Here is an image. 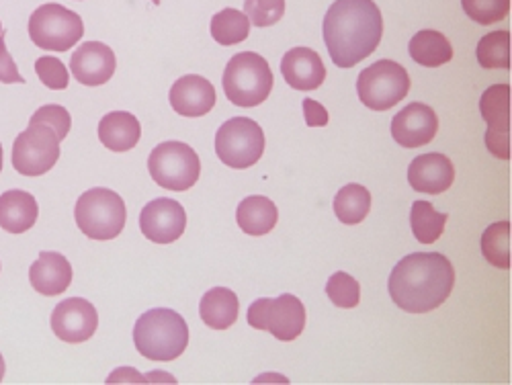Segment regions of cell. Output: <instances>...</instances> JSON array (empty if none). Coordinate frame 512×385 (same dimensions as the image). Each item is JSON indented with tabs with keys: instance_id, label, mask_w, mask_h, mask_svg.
Returning <instances> with one entry per match:
<instances>
[{
	"instance_id": "obj_1",
	"label": "cell",
	"mask_w": 512,
	"mask_h": 385,
	"mask_svg": "<svg viewBox=\"0 0 512 385\" xmlns=\"http://www.w3.org/2000/svg\"><path fill=\"white\" fill-rule=\"evenodd\" d=\"M455 287V269L441 252H412L394 267L390 295L408 314H426L441 308Z\"/></svg>"
},
{
	"instance_id": "obj_2",
	"label": "cell",
	"mask_w": 512,
	"mask_h": 385,
	"mask_svg": "<svg viewBox=\"0 0 512 385\" xmlns=\"http://www.w3.org/2000/svg\"><path fill=\"white\" fill-rule=\"evenodd\" d=\"M322 33L332 62L353 68L377 50L383 17L373 0H336L324 17Z\"/></svg>"
},
{
	"instance_id": "obj_3",
	"label": "cell",
	"mask_w": 512,
	"mask_h": 385,
	"mask_svg": "<svg viewBox=\"0 0 512 385\" xmlns=\"http://www.w3.org/2000/svg\"><path fill=\"white\" fill-rule=\"evenodd\" d=\"M134 345L138 353L148 361H175L185 353L189 345V326L185 318L175 310H150L136 322Z\"/></svg>"
},
{
	"instance_id": "obj_4",
	"label": "cell",
	"mask_w": 512,
	"mask_h": 385,
	"mask_svg": "<svg viewBox=\"0 0 512 385\" xmlns=\"http://www.w3.org/2000/svg\"><path fill=\"white\" fill-rule=\"evenodd\" d=\"M222 82L230 103L236 107H256L269 99L275 78L263 56L240 52L228 62Z\"/></svg>"
},
{
	"instance_id": "obj_5",
	"label": "cell",
	"mask_w": 512,
	"mask_h": 385,
	"mask_svg": "<svg viewBox=\"0 0 512 385\" xmlns=\"http://www.w3.org/2000/svg\"><path fill=\"white\" fill-rule=\"evenodd\" d=\"M74 220L78 230L91 240H113L117 238L127 220V209L123 199L105 187H95L78 197L74 207Z\"/></svg>"
},
{
	"instance_id": "obj_6",
	"label": "cell",
	"mask_w": 512,
	"mask_h": 385,
	"mask_svg": "<svg viewBox=\"0 0 512 385\" xmlns=\"http://www.w3.org/2000/svg\"><path fill=\"white\" fill-rule=\"evenodd\" d=\"M84 35L82 19L56 3L41 5L29 17V37L39 50L66 52L72 50Z\"/></svg>"
},
{
	"instance_id": "obj_7",
	"label": "cell",
	"mask_w": 512,
	"mask_h": 385,
	"mask_svg": "<svg viewBox=\"0 0 512 385\" xmlns=\"http://www.w3.org/2000/svg\"><path fill=\"white\" fill-rule=\"evenodd\" d=\"M357 93L365 107L373 111H388L408 97L410 76L398 62L379 60L359 74Z\"/></svg>"
},
{
	"instance_id": "obj_8",
	"label": "cell",
	"mask_w": 512,
	"mask_h": 385,
	"mask_svg": "<svg viewBox=\"0 0 512 385\" xmlns=\"http://www.w3.org/2000/svg\"><path fill=\"white\" fill-rule=\"evenodd\" d=\"M150 177L168 191H189L201 175L197 152L183 142H164L148 158Z\"/></svg>"
},
{
	"instance_id": "obj_9",
	"label": "cell",
	"mask_w": 512,
	"mask_h": 385,
	"mask_svg": "<svg viewBox=\"0 0 512 385\" xmlns=\"http://www.w3.org/2000/svg\"><path fill=\"white\" fill-rule=\"evenodd\" d=\"M265 132L254 119L232 117L216 134V154L230 168H250L263 158Z\"/></svg>"
},
{
	"instance_id": "obj_10",
	"label": "cell",
	"mask_w": 512,
	"mask_h": 385,
	"mask_svg": "<svg viewBox=\"0 0 512 385\" xmlns=\"http://www.w3.org/2000/svg\"><path fill=\"white\" fill-rule=\"evenodd\" d=\"M248 324L256 330H269L281 342H291L306 328V308L291 293L275 299L263 297L248 308Z\"/></svg>"
},
{
	"instance_id": "obj_11",
	"label": "cell",
	"mask_w": 512,
	"mask_h": 385,
	"mask_svg": "<svg viewBox=\"0 0 512 385\" xmlns=\"http://www.w3.org/2000/svg\"><path fill=\"white\" fill-rule=\"evenodd\" d=\"M60 158V138L46 123L29 121L13 144V166L23 177H41L50 173Z\"/></svg>"
},
{
	"instance_id": "obj_12",
	"label": "cell",
	"mask_w": 512,
	"mask_h": 385,
	"mask_svg": "<svg viewBox=\"0 0 512 385\" xmlns=\"http://www.w3.org/2000/svg\"><path fill=\"white\" fill-rule=\"evenodd\" d=\"M482 119L488 123L486 148L500 160H510V84H492L480 99Z\"/></svg>"
},
{
	"instance_id": "obj_13",
	"label": "cell",
	"mask_w": 512,
	"mask_h": 385,
	"mask_svg": "<svg viewBox=\"0 0 512 385\" xmlns=\"http://www.w3.org/2000/svg\"><path fill=\"white\" fill-rule=\"evenodd\" d=\"M187 228L185 207L168 197L150 201L140 213V230L154 244H173Z\"/></svg>"
},
{
	"instance_id": "obj_14",
	"label": "cell",
	"mask_w": 512,
	"mask_h": 385,
	"mask_svg": "<svg viewBox=\"0 0 512 385\" xmlns=\"http://www.w3.org/2000/svg\"><path fill=\"white\" fill-rule=\"evenodd\" d=\"M99 328V314L95 306L82 297H68L60 302L52 312V330L54 334L68 342V345H80L93 338Z\"/></svg>"
},
{
	"instance_id": "obj_15",
	"label": "cell",
	"mask_w": 512,
	"mask_h": 385,
	"mask_svg": "<svg viewBox=\"0 0 512 385\" xmlns=\"http://www.w3.org/2000/svg\"><path fill=\"white\" fill-rule=\"evenodd\" d=\"M439 132V119L433 107L410 103L392 121V136L402 148H422L431 144Z\"/></svg>"
},
{
	"instance_id": "obj_16",
	"label": "cell",
	"mask_w": 512,
	"mask_h": 385,
	"mask_svg": "<svg viewBox=\"0 0 512 385\" xmlns=\"http://www.w3.org/2000/svg\"><path fill=\"white\" fill-rule=\"evenodd\" d=\"M115 68V52L109 46L101 44V41H87V44H82L70 60V70L74 78L84 84V87H101V84L111 80Z\"/></svg>"
},
{
	"instance_id": "obj_17",
	"label": "cell",
	"mask_w": 512,
	"mask_h": 385,
	"mask_svg": "<svg viewBox=\"0 0 512 385\" xmlns=\"http://www.w3.org/2000/svg\"><path fill=\"white\" fill-rule=\"evenodd\" d=\"M408 181L410 187L418 193L441 195L447 189H451L455 181L453 162L439 152L422 154L412 160L408 168Z\"/></svg>"
},
{
	"instance_id": "obj_18",
	"label": "cell",
	"mask_w": 512,
	"mask_h": 385,
	"mask_svg": "<svg viewBox=\"0 0 512 385\" xmlns=\"http://www.w3.org/2000/svg\"><path fill=\"white\" fill-rule=\"evenodd\" d=\"M170 105L183 117H203L216 105V89L213 84L197 74L179 78L170 89Z\"/></svg>"
},
{
	"instance_id": "obj_19",
	"label": "cell",
	"mask_w": 512,
	"mask_h": 385,
	"mask_svg": "<svg viewBox=\"0 0 512 385\" xmlns=\"http://www.w3.org/2000/svg\"><path fill=\"white\" fill-rule=\"evenodd\" d=\"M281 74L295 91H316L326 80V68L318 52L293 48L281 60Z\"/></svg>"
},
{
	"instance_id": "obj_20",
	"label": "cell",
	"mask_w": 512,
	"mask_h": 385,
	"mask_svg": "<svg viewBox=\"0 0 512 385\" xmlns=\"http://www.w3.org/2000/svg\"><path fill=\"white\" fill-rule=\"evenodd\" d=\"M29 281L39 295H62L72 283V265L64 254L44 250L29 269Z\"/></svg>"
},
{
	"instance_id": "obj_21",
	"label": "cell",
	"mask_w": 512,
	"mask_h": 385,
	"mask_svg": "<svg viewBox=\"0 0 512 385\" xmlns=\"http://www.w3.org/2000/svg\"><path fill=\"white\" fill-rule=\"evenodd\" d=\"M142 138V125L136 115L113 111L99 121V140L111 152H130Z\"/></svg>"
},
{
	"instance_id": "obj_22",
	"label": "cell",
	"mask_w": 512,
	"mask_h": 385,
	"mask_svg": "<svg viewBox=\"0 0 512 385\" xmlns=\"http://www.w3.org/2000/svg\"><path fill=\"white\" fill-rule=\"evenodd\" d=\"M39 216V205L27 191H7L0 195V228L9 234L31 230Z\"/></svg>"
},
{
	"instance_id": "obj_23",
	"label": "cell",
	"mask_w": 512,
	"mask_h": 385,
	"mask_svg": "<svg viewBox=\"0 0 512 385\" xmlns=\"http://www.w3.org/2000/svg\"><path fill=\"white\" fill-rule=\"evenodd\" d=\"M240 312L238 295L226 287L209 289L199 304V316L205 326L213 330H228L236 324Z\"/></svg>"
},
{
	"instance_id": "obj_24",
	"label": "cell",
	"mask_w": 512,
	"mask_h": 385,
	"mask_svg": "<svg viewBox=\"0 0 512 385\" xmlns=\"http://www.w3.org/2000/svg\"><path fill=\"white\" fill-rule=\"evenodd\" d=\"M279 220L277 205L263 195H252L240 201L236 211V222L248 236H265L275 230Z\"/></svg>"
},
{
	"instance_id": "obj_25",
	"label": "cell",
	"mask_w": 512,
	"mask_h": 385,
	"mask_svg": "<svg viewBox=\"0 0 512 385\" xmlns=\"http://www.w3.org/2000/svg\"><path fill=\"white\" fill-rule=\"evenodd\" d=\"M410 58L424 68H439L453 60V48L449 39L433 29L418 31L408 46Z\"/></svg>"
},
{
	"instance_id": "obj_26",
	"label": "cell",
	"mask_w": 512,
	"mask_h": 385,
	"mask_svg": "<svg viewBox=\"0 0 512 385\" xmlns=\"http://www.w3.org/2000/svg\"><path fill=\"white\" fill-rule=\"evenodd\" d=\"M371 211V193L357 183L345 185L334 197V213L336 218L347 224L357 226L361 224Z\"/></svg>"
},
{
	"instance_id": "obj_27",
	"label": "cell",
	"mask_w": 512,
	"mask_h": 385,
	"mask_svg": "<svg viewBox=\"0 0 512 385\" xmlns=\"http://www.w3.org/2000/svg\"><path fill=\"white\" fill-rule=\"evenodd\" d=\"M447 213H439L429 201H414L410 211V228L420 244H435L447 224Z\"/></svg>"
},
{
	"instance_id": "obj_28",
	"label": "cell",
	"mask_w": 512,
	"mask_h": 385,
	"mask_svg": "<svg viewBox=\"0 0 512 385\" xmlns=\"http://www.w3.org/2000/svg\"><path fill=\"white\" fill-rule=\"evenodd\" d=\"M250 35V21L242 11L224 9L211 19V37L220 46H236Z\"/></svg>"
},
{
	"instance_id": "obj_29",
	"label": "cell",
	"mask_w": 512,
	"mask_h": 385,
	"mask_svg": "<svg viewBox=\"0 0 512 385\" xmlns=\"http://www.w3.org/2000/svg\"><path fill=\"white\" fill-rule=\"evenodd\" d=\"M484 259L496 269H510V222H496L482 234Z\"/></svg>"
},
{
	"instance_id": "obj_30",
	"label": "cell",
	"mask_w": 512,
	"mask_h": 385,
	"mask_svg": "<svg viewBox=\"0 0 512 385\" xmlns=\"http://www.w3.org/2000/svg\"><path fill=\"white\" fill-rule=\"evenodd\" d=\"M478 64L482 68H510V33L508 31H492L486 33L476 50Z\"/></svg>"
},
{
	"instance_id": "obj_31",
	"label": "cell",
	"mask_w": 512,
	"mask_h": 385,
	"mask_svg": "<svg viewBox=\"0 0 512 385\" xmlns=\"http://www.w3.org/2000/svg\"><path fill=\"white\" fill-rule=\"evenodd\" d=\"M326 295L336 308L353 310L361 302V285L355 277L345 271L334 273L326 283Z\"/></svg>"
},
{
	"instance_id": "obj_32",
	"label": "cell",
	"mask_w": 512,
	"mask_h": 385,
	"mask_svg": "<svg viewBox=\"0 0 512 385\" xmlns=\"http://www.w3.org/2000/svg\"><path fill=\"white\" fill-rule=\"evenodd\" d=\"M461 7L472 21L480 25H492L508 17L510 0H461Z\"/></svg>"
},
{
	"instance_id": "obj_33",
	"label": "cell",
	"mask_w": 512,
	"mask_h": 385,
	"mask_svg": "<svg viewBox=\"0 0 512 385\" xmlns=\"http://www.w3.org/2000/svg\"><path fill=\"white\" fill-rule=\"evenodd\" d=\"M244 15L254 27H271L285 15V0H244Z\"/></svg>"
},
{
	"instance_id": "obj_34",
	"label": "cell",
	"mask_w": 512,
	"mask_h": 385,
	"mask_svg": "<svg viewBox=\"0 0 512 385\" xmlns=\"http://www.w3.org/2000/svg\"><path fill=\"white\" fill-rule=\"evenodd\" d=\"M35 72L39 80L46 84L52 91H64L70 84V74L68 68L54 56H44L35 62Z\"/></svg>"
},
{
	"instance_id": "obj_35",
	"label": "cell",
	"mask_w": 512,
	"mask_h": 385,
	"mask_svg": "<svg viewBox=\"0 0 512 385\" xmlns=\"http://www.w3.org/2000/svg\"><path fill=\"white\" fill-rule=\"evenodd\" d=\"M31 121L50 125L52 130L58 134L60 142L66 140V136L70 134V127H72V117L66 111V107H62V105H44V107H39L33 113Z\"/></svg>"
},
{
	"instance_id": "obj_36",
	"label": "cell",
	"mask_w": 512,
	"mask_h": 385,
	"mask_svg": "<svg viewBox=\"0 0 512 385\" xmlns=\"http://www.w3.org/2000/svg\"><path fill=\"white\" fill-rule=\"evenodd\" d=\"M0 82H5V84H23L25 82V78L17 70L13 56L7 50L5 31L0 33Z\"/></svg>"
},
{
	"instance_id": "obj_37",
	"label": "cell",
	"mask_w": 512,
	"mask_h": 385,
	"mask_svg": "<svg viewBox=\"0 0 512 385\" xmlns=\"http://www.w3.org/2000/svg\"><path fill=\"white\" fill-rule=\"evenodd\" d=\"M304 115H306L308 127H324L330 119L326 107L314 99H304Z\"/></svg>"
},
{
	"instance_id": "obj_38",
	"label": "cell",
	"mask_w": 512,
	"mask_h": 385,
	"mask_svg": "<svg viewBox=\"0 0 512 385\" xmlns=\"http://www.w3.org/2000/svg\"><path fill=\"white\" fill-rule=\"evenodd\" d=\"M5 371H7V365H5L3 355H0V383H3V379H5Z\"/></svg>"
},
{
	"instance_id": "obj_39",
	"label": "cell",
	"mask_w": 512,
	"mask_h": 385,
	"mask_svg": "<svg viewBox=\"0 0 512 385\" xmlns=\"http://www.w3.org/2000/svg\"><path fill=\"white\" fill-rule=\"evenodd\" d=\"M0 173H3V144H0Z\"/></svg>"
},
{
	"instance_id": "obj_40",
	"label": "cell",
	"mask_w": 512,
	"mask_h": 385,
	"mask_svg": "<svg viewBox=\"0 0 512 385\" xmlns=\"http://www.w3.org/2000/svg\"><path fill=\"white\" fill-rule=\"evenodd\" d=\"M152 3H154V5H160V3H162V0H152Z\"/></svg>"
},
{
	"instance_id": "obj_41",
	"label": "cell",
	"mask_w": 512,
	"mask_h": 385,
	"mask_svg": "<svg viewBox=\"0 0 512 385\" xmlns=\"http://www.w3.org/2000/svg\"><path fill=\"white\" fill-rule=\"evenodd\" d=\"M0 33H3V25H0Z\"/></svg>"
}]
</instances>
